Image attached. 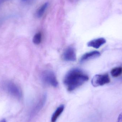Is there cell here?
Masks as SVG:
<instances>
[{
    "label": "cell",
    "mask_w": 122,
    "mask_h": 122,
    "mask_svg": "<svg viewBox=\"0 0 122 122\" xmlns=\"http://www.w3.org/2000/svg\"><path fill=\"white\" fill-rule=\"evenodd\" d=\"M88 80L89 77L82 70L74 68L67 72L63 81L67 90L71 92L81 86Z\"/></svg>",
    "instance_id": "obj_1"
},
{
    "label": "cell",
    "mask_w": 122,
    "mask_h": 122,
    "mask_svg": "<svg viewBox=\"0 0 122 122\" xmlns=\"http://www.w3.org/2000/svg\"><path fill=\"white\" fill-rule=\"evenodd\" d=\"M41 79L44 84L54 87H56L58 85L55 74L50 70H46L43 72Z\"/></svg>",
    "instance_id": "obj_2"
},
{
    "label": "cell",
    "mask_w": 122,
    "mask_h": 122,
    "mask_svg": "<svg viewBox=\"0 0 122 122\" xmlns=\"http://www.w3.org/2000/svg\"><path fill=\"white\" fill-rule=\"evenodd\" d=\"M109 75L106 74L103 75H96L92 80V85L94 87L103 86L110 82Z\"/></svg>",
    "instance_id": "obj_3"
},
{
    "label": "cell",
    "mask_w": 122,
    "mask_h": 122,
    "mask_svg": "<svg viewBox=\"0 0 122 122\" xmlns=\"http://www.w3.org/2000/svg\"><path fill=\"white\" fill-rule=\"evenodd\" d=\"M62 58L67 61H76V52L74 48L69 46L65 49L62 54Z\"/></svg>",
    "instance_id": "obj_4"
},
{
    "label": "cell",
    "mask_w": 122,
    "mask_h": 122,
    "mask_svg": "<svg viewBox=\"0 0 122 122\" xmlns=\"http://www.w3.org/2000/svg\"><path fill=\"white\" fill-rule=\"evenodd\" d=\"M7 89L9 92L13 96L18 98L22 96L21 90L17 85L13 83H9L7 85Z\"/></svg>",
    "instance_id": "obj_5"
},
{
    "label": "cell",
    "mask_w": 122,
    "mask_h": 122,
    "mask_svg": "<svg viewBox=\"0 0 122 122\" xmlns=\"http://www.w3.org/2000/svg\"><path fill=\"white\" fill-rule=\"evenodd\" d=\"M100 56V53L97 51H94L88 52L84 54L81 57L80 59V62L83 63L86 61L98 58Z\"/></svg>",
    "instance_id": "obj_6"
},
{
    "label": "cell",
    "mask_w": 122,
    "mask_h": 122,
    "mask_svg": "<svg viewBox=\"0 0 122 122\" xmlns=\"http://www.w3.org/2000/svg\"><path fill=\"white\" fill-rule=\"evenodd\" d=\"M106 39L103 38H99L93 39L89 41L87 44L89 47H92L95 49H99L106 43Z\"/></svg>",
    "instance_id": "obj_7"
},
{
    "label": "cell",
    "mask_w": 122,
    "mask_h": 122,
    "mask_svg": "<svg viewBox=\"0 0 122 122\" xmlns=\"http://www.w3.org/2000/svg\"><path fill=\"white\" fill-rule=\"evenodd\" d=\"M64 109V106L63 105H60L57 108L56 110L53 114L51 118V122H56L58 118L61 115Z\"/></svg>",
    "instance_id": "obj_8"
},
{
    "label": "cell",
    "mask_w": 122,
    "mask_h": 122,
    "mask_svg": "<svg viewBox=\"0 0 122 122\" xmlns=\"http://www.w3.org/2000/svg\"><path fill=\"white\" fill-rule=\"evenodd\" d=\"M48 3L46 2L44 4L41 6L38 9V10L36 11V16L37 18H41L43 15L46 10L48 8Z\"/></svg>",
    "instance_id": "obj_9"
},
{
    "label": "cell",
    "mask_w": 122,
    "mask_h": 122,
    "mask_svg": "<svg viewBox=\"0 0 122 122\" xmlns=\"http://www.w3.org/2000/svg\"><path fill=\"white\" fill-rule=\"evenodd\" d=\"M122 74V67H117L113 68L111 71V74L113 77H117Z\"/></svg>",
    "instance_id": "obj_10"
},
{
    "label": "cell",
    "mask_w": 122,
    "mask_h": 122,
    "mask_svg": "<svg viewBox=\"0 0 122 122\" xmlns=\"http://www.w3.org/2000/svg\"><path fill=\"white\" fill-rule=\"evenodd\" d=\"M41 34L40 33H37L33 38V42L34 44L38 45L41 43Z\"/></svg>",
    "instance_id": "obj_11"
},
{
    "label": "cell",
    "mask_w": 122,
    "mask_h": 122,
    "mask_svg": "<svg viewBox=\"0 0 122 122\" xmlns=\"http://www.w3.org/2000/svg\"><path fill=\"white\" fill-rule=\"evenodd\" d=\"M116 122H122V112L120 114Z\"/></svg>",
    "instance_id": "obj_12"
},
{
    "label": "cell",
    "mask_w": 122,
    "mask_h": 122,
    "mask_svg": "<svg viewBox=\"0 0 122 122\" xmlns=\"http://www.w3.org/2000/svg\"><path fill=\"white\" fill-rule=\"evenodd\" d=\"M0 122H6L5 119H3Z\"/></svg>",
    "instance_id": "obj_13"
},
{
    "label": "cell",
    "mask_w": 122,
    "mask_h": 122,
    "mask_svg": "<svg viewBox=\"0 0 122 122\" xmlns=\"http://www.w3.org/2000/svg\"><path fill=\"white\" fill-rule=\"evenodd\" d=\"M23 0V1H25V0Z\"/></svg>",
    "instance_id": "obj_14"
}]
</instances>
